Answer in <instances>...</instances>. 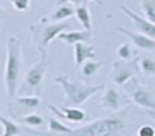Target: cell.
<instances>
[{"label": "cell", "instance_id": "cell-1", "mask_svg": "<svg viewBox=\"0 0 155 136\" xmlns=\"http://www.w3.org/2000/svg\"><path fill=\"white\" fill-rule=\"evenodd\" d=\"M21 65H22V51H21V41L15 36L7 39V61H5L4 80L7 87L9 100L15 99L19 89V77H21Z\"/></svg>", "mask_w": 155, "mask_h": 136}, {"label": "cell", "instance_id": "cell-7", "mask_svg": "<svg viewBox=\"0 0 155 136\" xmlns=\"http://www.w3.org/2000/svg\"><path fill=\"white\" fill-rule=\"evenodd\" d=\"M126 95L131 99L133 104L143 107L145 111H155V97H153V94H152L147 87L137 83L135 78H133L131 87H128V94Z\"/></svg>", "mask_w": 155, "mask_h": 136}, {"label": "cell", "instance_id": "cell-19", "mask_svg": "<svg viewBox=\"0 0 155 136\" xmlns=\"http://www.w3.org/2000/svg\"><path fill=\"white\" fill-rule=\"evenodd\" d=\"M48 128H50V133H55V134H72L73 133V129H70L60 119H55V118L48 119Z\"/></svg>", "mask_w": 155, "mask_h": 136}, {"label": "cell", "instance_id": "cell-11", "mask_svg": "<svg viewBox=\"0 0 155 136\" xmlns=\"http://www.w3.org/2000/svg\"><path fill=\"white\" fill-rule=\"evenodd\" d=\"M48 109H50L53 114H56L58 118L61 119H67L68 122H84L87 119V114L85 111L82 109H77V107H55L53 104H48Z\"/></svg>", "mask_w": 155, "mask_h": 136}, {"label": "cell", "instance_id": "cell-20", "mask_svg": "<svg viewBox=\"0 0 155 136\" xmlns=\"http://www.w3.org/2000/svg\"><path fill=\"white\" fill-rule=\"evenodd\" d=\"M133 43H123L121 46H118V50H116V54H118L119 60H124V61H128V60H131L135 54H137V51H135V48H133Z\"/></svg>", "mask_w": 155, "mask_h": 136}, {"label": "cell", "instance_id": "cell-8", "mask_svg": "<svg viewBox=\"0 0 155 136\" xmlns=\"http://www.w3.org/2000/svg\"><path fill=\"white\" fill-rule=\"evenodd\" d=\"M39 105H41V97H38V95H22V97H15L14 102L10 100L9 109L14 116L24 118L28 114H32Z\"/></svg>", "mask_w": 155, "mask_h": 136}, {"label": "cell", "instance_id": "cell-12", "mask_svg": "<svg viewBox=\"0 0 155 136\" xmlns=\"http://www.w3.org/2000/svg\"><path fill=\"white\" fill-rule=\"evenodd\" d=\"M118 32L124 34L133 44L137 46L138 50H145V51H153L155 50V39L153 37L145 36V34H141V32H131V31H128V29H124V27H118Z\"/></svg>", "mask_w": 155, "mask_h": 136}, {"label": "cell", "instance_id": "cell-10", "mask_svg": "<svg viewBox=\"0 0 155 136\" xmlns=\"http://www.w3.org/2000/svg\"><path fill=\"white\" fill-rule=\"evenodd\" d=\"M121 12H124L128 17L133 21V24H135V27H137V32H141V34L150 36V37L155 39V24L152 22V21L138 15L135 10H131L130 7H126V5H121Z\"/></svg>", "mask_w": 155, "mask_h": 136}, {"label": "cell", "instance_id": "cell-28", "mask_svg": "<svg viewBox=\"0 0 155 136\" xmlns=\"http://www.w3.org/2000/svg\"><path fill=\"white\" fill-rule=\"evenodd\" d=\"M94 2H97V4H102V0H94Z\"/></svg>", "mask_w": 155, "mask_h": 136}, {"label": "cell", "instance_id": "cell-26", "mask_svg": "<svg viewBox=\"0 0 155 136\" xmlns=\"http://www.w3.org/2000/svg\"><path fill=\"white\" fill-rule=\"evenodd\" d=\"M89 0H58V5H63V4H73V5H84L87 4Z\"/></svg>", "mask_w": 155, "mask_h": 136}, {"label": "cell", "instance_id": "cell-22", "mask_svg": "<svg viewBox=\"0 0 155 136\" xmlns=\"http://www.w3.org/2000/svg\"><path fill=\"white\" fill-rule=\"evenodd\" d=\"M21 122H22L24 126L28 128H41L43 122H45V119L39 116V114H28V116H24V118H21Z\"/></svg>", "mask_w": 155, "mask_h": 136}, {"label": "cell", "instance_id": "cell-6", "mask_svg": "<svg viewBox=\"0 0 155 136\" xmlns=\"http://www.w3.org/2000/svg\"><path fill=\"white\" fill-rule=\"evenodd\" d=\"M138 72H141V70H140V63H137V61H124V60L123 61H116L113 65V77H111V80L116 85L123 87L130 80H133L137 77Z\"/></svg>", "mask_w": 155, "mask_h": 136}, {"label": "cell", "instance_id": "cell-15", "mask_svg": "<svg viewBox=\"0 0 155 136\" xmlns=\"http://www.w3.org/2000/svg\"><path fill=\"white\" fill-rule=\"evenodd\" d=\"M94 54H96V50H94L92 44L77 43V44H75V65L80 68L87 60H94Z\"/></svg>", "mask_w": 155, "mask_h": 136}, {"label": "cell", "instance_id": "cell-13", "mask_svg": "<svg viewBox=\"0 0 155 136\" xmlns=\"http://www.w3.org/2000/svg\"><path fill=\"white\" fill-rule=\"evenodd\" d=\"M77 7H73V4H63V5H56V9L48 15V17L41 19L43 22H63L67 19H70L72 15H75Z\"/></svg>", "mask_w": 155, "mask_h": 136}, {"label": "cell", "instance_id": "cell-2", "mask_svg": "<svg viewBox=\"0 0 155 136\" xmlns=\"http://www.w3.org/2000/svg\"><path fill=\"white\" fill-rule=\"evenodd\" d=\"M63 87L65 92V107H78L84 102L91 99L92 95L99 92L101 89H104L102 85H89V83H78V82L70 80L67 75H58L55 78Z\"/></svg>", "mask_w": 155, "mask_h": 136}, {"label": "cell", "instance_id": "cell-17", "mask_svg": "<svg viewBox=\"0 0 155 136\" xmlns=\"http://www.w3.org/2000/svg\"><path fill=\"white\" fill-rule=\"evenodd\" d=\"M75 17H77V21L80 24H82V27L85 29V31H92V21H91V12H89V9H87V5H77V10H75Z\"/></svg>", "mask_w": 155, "mask_h": 136}, {"label": "cell", "instance_id": "cell-3", "mask_svg": "<svg viewBox=\"0 0 155 136\" xmlns=\"http://www.w3.org/2000/svg\"><path fill=\"white\" fill-rule=\"evenodd\" d=\"M67 29H68V26L65 22H43V21H39V24L29 26L32 41H34V44H36L39 54H46L48 44H50L55 37H58L60 34H63Z\"/></svg>", "mask_w": 155, "mask_h": 136}, {"label": "cell", "instance_id": "cell-16", "mask_svg": "<svg viewBox=\"0 0 155 136\" xmlns=\"http://www.w3.org/2000/svg\"><path fill=\"white\" fill-rule=\"evenodd\" d=\"M99 68H101V63H99V61H96V60H87L85 63L80 66L78 73H80V77H82L84 80H91L94 75H97Z\"/></svg>", "mask_w": 155, "mask_h": 136}, {"label": "cell", "instance_id": "cell-25", "mask_svg": "<svg viewBox=\"0 0 155 136\" xmlns=\"http://www.w3.org/2000/svg\"><path fill=\"white\" fill-rule=\"evenodd\" d=\"M138 136H155V128L150 124H143L138 129Z\"/></svg>", "mask_w": 155, "mask_h": 136}, {"label": "cell", "instance_id": "cell-24", "mask_svg": "<svg viewBox=\"0 0 155 136\" xmlns=\"http://www.w3.org/2000/svg\"><path fill=\"white\" fill-rule=\"evenodd\" d=\"M10 4L14 7L17 12H26L29 9V4H31V0H10Z\"/></svg>", "mask_w": 155, "mask_h": 136}, {"label": "cell", "instance_id": "cell-21", "mask_svg": "<svg viewBox=\"0 0 155 136\" xmlns=\"http://www.w3.org/2000/svg\"><path fill=\"white\" fill-rule=\"evenodd\" d=\"M140 70L145 75H148V77H155V58H152V56H143V58H140Z\"/></svg>", "mask_w": 155, "mask_h": 136}, {"label": "cell", "instance_id": "cell-5", "mask_svg": "<svg viewBox=\"0 0 155 136\" xmlns=\"http://www.w3.org/2000/svg\"><path fill=\"white\" fill-rule=\"evenodd\" d=\"M46 70H48V58H46V54H41V60L36 65H32L28 70V73L24 75V89L32 90L34 95L41 97Z\"/></svg>", "mask_w": 155, "mask_h": 136}, {"label": "cell", "instance_id": "cell-27", "mask_svg": "<svg viewBox=\"0 0 155 136\" xmlns=\"http://www.w3.org/2000/svg\"><path fill=\"white\" fill-rule=\"evenodd\" d=\"M145 114H147V116H150V118L155 121V111H145Z\"/></svg>", "mask_w": 155, "mask_h": 136}, {"label": "cell", "instance_id": "cell-14", "mask_svg": "<svg viewBox=\"0 0 155 136\" xmlns=\"http://www.w3.org/2000/svg\"><path fill=\"white\" fill-rule=\"evenodd\" d=\"M60 41L67 44H77V43H87L92 39V31H65L63 34L58 36Z\"/></svg>", "mask_w": 155, "mask_h": 136}, {"label": "cell", "instance_id": "cell-23", "mask_svg": "<svg viewBox=\"0 0 155 136\" xmlns=\"http://www.w3.org/2000/svg\"><path fill=\"white\" fill-rule=\"evenodd\" d=\"M141 9L145 12L147 19L155 24V0H141Z\"/></svg>", "mask_w": 155, "mask_h": 136}, {"label": "cell", "instance_id": "cell-4", "mask_svg": "<svg viewBox=\"0 0 155 136\" xmlns=\"http://www.w3.org/2000/svg\"><path fill=\"white\" fill-rule=\"evenodd\" d=\"M121 131H124V121L119 116L97 119L84 126L82 129H73L72 134L75 136H119Z\"/></svg>", "mask_w": 155, "mask_h": 136}, {"label": "cell", "instance_id": "cell-18", "mask_svg": "<svg viewBox=\"0 0 155 136\" xmlns=\"http://www.w3.org/2000/svg\"><path fill=\"white\" fill-rule=\"evenodd\" d=\"M0 122H2V128H4L2 136H17L22 131V129L17 126V122H14L12 119L7 118V116H0Z\"/></svg>", "mask_w": 155, "mask_h": 136}, {"label": "cell", "instance_id": "cell-9", "mask_svg": "<svg viewBox=\"0 0 155 136\" xmlns=\"http://www.w3.org/2000/svg\"><path fill=\"white\" fill-rule=\"evenodd\" d=\"M131 99L126 97L123 92H119L118 89H114V87H104V94H102V99H101V105L106 109H109V111H119Z\"/></svg>", "mask_w": 155, "mask_h": 136}]
</instances>
